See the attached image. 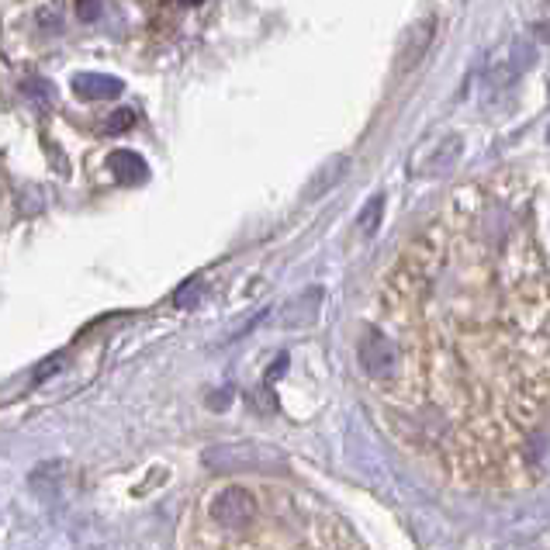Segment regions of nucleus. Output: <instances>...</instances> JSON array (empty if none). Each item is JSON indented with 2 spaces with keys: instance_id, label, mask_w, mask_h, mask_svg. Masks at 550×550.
<instances>
[{
  "instance_id": "obj_1",
  "label": "nucleus",
  "mask_w": 550,
  "mask_h": 550,
  "mask_svg": "<svg viewBox=\"0 0 550 550\" xmlns=\"http://www.w3.org/2000/svg\"><path fill=\"white\" fill-rule=\"evenodd\" d=\"M212 523L222 526V530H246V526L256 523V512H260V506H256L253 492L243 485H229L222 488V492L212 499Z\"/></svg>"
},
{
  "instance_id": "obj_2",
  "label": "nucleus",
  "mask_w": 550,
  "mask_h": 550,
  "mask_svg": "<svg viewBox=\"0 0 550 550\" xmlns=\"http://www.w3.org/2000/svg\"><path fill=\"white\" fill-rule=\"evenodd\" d=\"M357 360H360V367H364V374L371 381L391 384V378L398 374V346H395V339L378 333V329H371V333L360 336Z\"/></svg>"
},
{
  "instance_id": "obj_3",
  "label": "nucleus",
  "mask_w": 550,
  "mask_h": 550,
  "mask_svg": "<svg viewBox=\"0 0 550 550\" xmlns=\"http://www.w3.org/2000/svg\"><path fill=\"white\" fill-rule=\"evenodd\" d=\"M205 464L215 467V471L236 474V471H253V467H263V454L253 447V443H239V447H215L205 454Z\"/></svg>"
},
{
  "instance_id": "obj_4",
  "label": "nucleus",
  "mask_w": 550,
  "mask_h": 550,
  "mask_svg": "<svg viewBox=\"0 0 550 550\" xmlns=\"http://www.w3.org/2000/svg\"><path fill=\"white\" fill-rule=\"evenodd\" d=\"M433 35H436V25H433V21H419V25L412 28L409 35H405V42H402V56H398V70L409 73L412 66L423 63L426 49H429V45H433Z\"/></svg>"
},
{
  "instance_id": "obj_5",
  "label": "nucleus",
  "mask_w": 550,
  "mask_h": 550,
  "mask_svg": "<svg viewBox=\"0 0 550 550\" xmlns=\"http://www.w3.org/2000/svg\"><path fill=\"white\" fill-rule=\"evenodd\" d=\"M319 308H322V291L319 288H308L305 295H298L295 301H288V308H284V315H281V326H312L315 322V315H319Z\"/></svg>"
},
{
  "instance_id": "obj_6",
  "label": "nucleus",
  "mask_w": 550,
  "mask_h": 550,
  "mask_svg": "<svg viewBox=\"0 0 550 550\" xmlns=\"http://www.w3.org/2000/svg\"><path fill=\"white\" fill-rule=\"evenodd\" d=\"M73 90H77L80 97L97 101V97H118L125 90V84L115 77H101V73H80V77H73Z\"/></svg>"
},
{
  "instance_id": "obj_7",
  "label": "nucleus",
  "mask_w": 550,
  "mask_h": 550,
  "mask_svg": "<svg viewBox=\"0 0 550 550\" xmlns=\"http://www.w3.org/2000/svg\"><path fill=\"white\" fill-rule=\"evenodd\" d=\"M108 167L115 170L118 180H125V184H139V180H146V163H142L139 153H128V149H118V153H111Z\"/></svg>"
},
{
  "instance_id": "obj_8",
  "label": "nucleus",
  "mask_w": 550,
  "mask_h": 550,
  "mask_svg": "<svg viewBox=\"0 0 550 550\" xmlns=\"http://www.w3.org/2000/svg\"><path fill=\"white\" fill-rule=\"evenodd\" d=\"M343 170H346V156H336V160H329L326 167H322L319 173H315V180H312V184H308L305 198H319V194H326L329 187H333L336 180L343 177Z\"/></svg>"
},
{
  "instance_id": "obj_9",
  "label": "nucleus",
  "mask_w": 550,
  "mask_h": 550,
  "mask_svg": "<svg viewBox=\"0 0 550 550\" xmlns=\"http://www.w3.org/2000/svg\"><path fill=\"white\" fill-rule=\"evenodd\" d=\"M381 212H384V198L374 194V198L367 201L364 212H360V232H364V236H374V229H378V222H381Z\"/></svg>"
},
{
  "instance_id": "obj_10",
  "label": "nucleus",
  "mask_w": 550,
  "mask_h": 550,
  "mask_svg": "<svg viewBox=\"0 0 550 550\" xmlns=\"http://www.w3.org/2000/svg\"><path fill=\"white\" fill-rule=\"evenodd\" d=\"M461 156V139H447V149H436V156H433V170H447V167H454V160Z\"/></svg>"
},
{
  "instance_id": "obj_11",
  "label": "nucleus",
  "mask_w": 550,
  "mask_h": 550,
  "mask_svg": "<svg viewBox=\"0 0 550 550\" xmlns=\"http://www.w3.org/2000/svg\"><path fill=\"white\" fill-rule=\"evenodd\" d=\"M132 122H135V115L128 108H122V111H115V115L104 122V132L108 135H118V132H125V128H132Z\"/></svg>"
},
{
  "instance_id": "obj_12",
  "label": "nucleus",
  "mask_w": 550,
  "mask_h": 550,
  "mask_svg": "<svg viewBox=\"0 0 550 550\" xmlns=\"http://www.w3.org/2000/svg\"><path fill=\"white\" fill-rule=\"evenodd\" d=\"M25 94L39 97V101H52V87L45 80H25Z\"/></svg>"
},
{
  "instance_id": "obj_13",
  "label": "nucleus",
  "mask_w": 550,
  "mask_h": 550,
  "mask_svg": "<svg viewBox=\"0 0 550 550\" xmlns=\"http://www.w3.org/2000/svg\"><path fill=\"white\" fill-rule=\"evenodd\" d=\"M101 14V0H77V18L80 21H94Z\"/></svg>"
},
{
  "instance_id": "obj_14",
  "label": "nucleus",
  "mask_w": 550,
  "mask_h": 550,
  "mask_svg": "<svg viewBox=\"0 0 550 550\" xmlns=\"http://www.w3.org/2000/svg\"><path fill=\"white\" fill-rule=\"evenodd\" d=\"M187 4H201V0H187Z\"/></svg>"
}]
</instances>
